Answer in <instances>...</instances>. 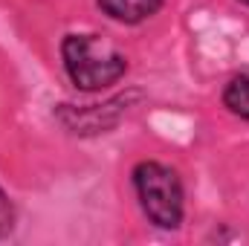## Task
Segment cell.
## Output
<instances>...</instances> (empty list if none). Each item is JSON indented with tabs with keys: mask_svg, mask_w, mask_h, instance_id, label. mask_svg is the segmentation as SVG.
<instances>
[{
	"mask_svg": "<svg viewBox=\"0 0 249 246\" xmlns=\"http://www.w3.org/2000/svg\"><path fill=\"white\" fill-rule=\"evenodd\" d=\"M133 96V93H130ZM130 96H116L105 105H87V107H72V105H58L55 116L58 122L78 136H93V133H107L110 127H116L119 119L130 110Z\"/></svg>",
	"mask_w": 249,
	"mask_h": 246,
	"instance_id": "3957f363",
	"label": "cell"
},
{
	"mask_svg": "<svg viewBox=\"0 0 249 246\" xmlns=\"http://www.w3.org/2000/svg\"><path fill=\"white\" fill-rule=\"evenodd\" d=\"M238 3H244V6H249V0H238Z\"/></svg>",
	"mask_w": 249,
	"mask_h": 246,
	"instance_id": "52a82bcc",
	"label": "cell"
},
{
	"mask_svg": "<svg viewBox=\"0 0 249 246\" xmlns=\"http://www.w3.org/2000/svg\"><path fill=\"white\" fill-rule=\"evenodd\" d=\"M15 220H18L15 206H12L9 194L0 188V241H3V238H9V235L15 232Z\"/></svg>",
	"mask_w": 249,
	"mask_h": 246,
	"instance_id": "8992f818",
	"label": "cell"
},
{
	"mask_svg": "<svg viewBox=\"0 0 249 246\" xmlns=\"http://www.w3.org/2000/svg\"><path fill=\"white\" fill-rule=\"evenodd\" d=\"M96 6L102 9V15H107L116 23L139 26V23L151 20L165 6V0H96Z\"/></svg>",
	"mask_w": 249,
	"mask_h": 246,
	"instance_id": "277c9868",
	"label": "cell"
},
{
	"mask_svg": "<svg viewBox=\"0 0 249 246\" xmlns=\"http://www.w3.org/2000/svg\"><path fill=\"white\" fill-rule=\"evenodd\" d=\"M130 185L136 191L139 209L151 226L177 232L186 220V188L180 174L157 159H142L130 168Z\"/></svg>",
	"mask_w": 249,
	"mask_h": 246,
	"instance_id": "7a4b0ae2",
	"label": "cell"
},
{
	"mask_svg": "<svg viewBox=\"0 0 249 246\" xmlns=\"http://www.w3.org/2000/svg\"><path fill=\"white\" fill-rule=\"evenodd\" d=\"M61 64L78 93H102L127 75V58L93 32H70L61 38Z\"/></svg>",
	"mask_w": 249,
	"mask_h": 246,
	"instance_id": "6da1fadb",
	"label": "cell"
},
{
	"mask_svg": "<svg viewBox=\"0 0 249 246\" xmlns=\"http://www.w3.org/2000/svg\"><path fill=\"white\" fill-rule=\"evenodd\" d=\"M220 99H223V107H226L232 116L247 119L249 122V72H238V75H232V78L226 81Z\"/></svg>",
	"mask_w": 249,
	"mask_h": 246,
	"instance_id": "5b68a950",
	"label": "cell"
}]
</instances>
